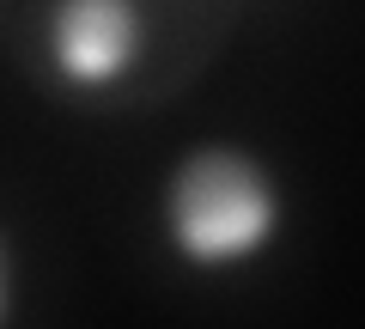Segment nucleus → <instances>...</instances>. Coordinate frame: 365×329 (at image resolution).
Masks as SVG:
<instances>
[{
    "label": "nucleus",
    "mask_w": 365,
    "mask_h": 329,
    "mask_svg": "<svg viewBox=\"0 0 365 329\" xmlns=\"http://www.w3.org/2000/svg\"><path fill=\"white\" fill-rule=\"evenodd\" d=\"M140 6L134 0H55L49 13V67L73 92H110L140 61Z\"/></svg>",
    "instance_id": "f03ea898"
},
{
    "label": "nucleus",
    "mask_w": 365,
    "mask_h": 329,
    "mask_svg": "<svg viewBox=\"0 0 365 329\" xmlns=\"http://www.w3.org/2000/svg\"><path fill=\"white\" fill-rule=\"evenodd\" d=\"M280 220H287L280 177L250 146H189L165 177V238L177 263H189L195 275H225V268L256 263L274 244Z\"/></svg>",
    "instance_id": "f257e3e1"
}]
</instances>
